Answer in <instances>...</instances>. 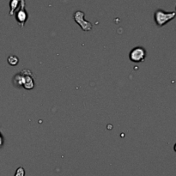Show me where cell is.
Segmentation results:
<instances>
[{
	"label": "cell",
	"mask_w": 176,
	"mask_h": 176,
	"mask_svg": "<svg viewBox=\"0 0 176 176\" xmlns=\"http://www.w3.org/2000/svg\"><path fill=\"white\" fill-rule=\"evenodd\" d=\"M20 75H21L23 87L28 90H33L35 87V79L32 71L28 69H24L20 72Z\"/></svg>",
	"instance_id": "2"
},
{
	"label": "cell",
	"mask_w": 176,
	"mask_h": 176,
	"mask_svg": "<svg viewBox=\"0 0 176 176\" xmlns=\"http://www.w3.org/2000/svg\"><path fill=\"white\" fill-rule=\"evenodd\" d=\"M25 169L23 168V167H20L18 168L17 171H16V174L14 176H25Z\"/></svg>",
	"instance_id": "9"
},
{
	"label": "cell",
	"mask_w": 176,
	"mask_h": 176,
	"mask_svg": "<svg viewBox=\"0 0 176 176\" xmlns=\"http://www.w3.org/2000/svg\"><path fill=\"white\" fill-rule=\"evenodd\" d=\"M12 83L13 85L16 87V88H22L23 87V84H22V79H21V75L20 73H17L14 76V77L12 79Z\"/></svg>",
	"instance_id": "7"
},
{
	"label": "cell",
	"mask_w": 176,
	"mask_h": 176,
	"mask_svg": "<svg viewBox=\"0 0 176 176\" xmlns=\"http://www.w3.org/2000/svg\"><path fill=\"white\" fill-rule=\"evenodd\" d=\"M146 50L143 47H134L129 54V59L132 62L140 63L145 59Z\"/></svg>",
	"instance_id": "4"
},
{
	"label": "cell",
	"mask_w": 176,
	"mask_h": 176,
	"mask_svg": "<svg viewBox=\"0 0 176 176\" xmlns=\"http://www.w3.org/2000/svg\"><path fill=\"white\" fill-rule=\"evenodd\" d=\"M8 64L11 66H16L17 65H18L19 63V58L16 55H10L7 59Z\"/></svg>",
	"instance_id": "8"
},
{
	"label": "cell",
	"mask_w": 176,
	"mask_h": 176,
	"mask_svg": "<svg viewBox=\"0 0 176 176\" xmlns=\"http://www.w3.org/2000/svg\"><path fill=\"white\" fill-rule=\"evenodd\" d=\"M174 17H175V11L166 12L161 9H158L154 14L155 22L158 27H162L165 24H167L168 22L174 18Z\"/></svg>",
	"instance_id": "1"
},
{
	"label": "cell",
	"mask_w": 176,
	"mask_h": 176,
	"mask_svg": "<svg viewBox=\"0 0 176 176\" xmlns=\"http://www.w3.org/2000/svg\"><path fill=\"white\" fill-rule=\"evenodd\" d=\"M20 4H21V0H11L10 1V8H11V11L9 15L10 16H13L16 11L20 7Z\"/></svg>",
	"instance_id": "6"
},
{
	"label": "cell",
	"mask_w": 176,
	"mask_h": 176,
	"mask_svg": "<svg viewBox=\"0 0 176 176\" xmlns=\"http://www.w3.org/2000/svg\"><path fill=\"white\" fill-rule=\"evenodd\" d=\"M4 137L2 136V134L0 133V148L1 147H3V145H4Z\"/></svg>",
	"instance_id": "10"
},
{
	"label": "cell",
	"mask_w": 176,
	"mask_h": 176,
	"mask_svg": "<svg viewBox=\"0 0 176 176\" xmlns=\"http://www.w3.org/2000/svg\"><path fill=\"white\" fill-rule=\"evenodd\" d=\"M16 20L18 23L21 28H23L24 24L26 23L27 20L29 18V15L28 12L25 9V1L24 0H21V4L20 7L16 11Z\"/></svg>",
	"instance_id": "5"
},
{
	"label": "cell",
	"mask_w": 176,
	"mask_h": 176,
	"mask_svg": "<svg viewBox=\"0 0 176 176\" xmlns=\"http://www.w3.org/2000/svg\"><path fill=\"white\" fill-rule=\"evenodd\" d=\"M85 14L84 12L81 11H77L74 13L73 15V18L75 20V22L81 27V29L85 32L90 31L93 28V25L90 22H88L84 19Z\"/></svg>",
	"instance_id": "3"
}]
</instances>
